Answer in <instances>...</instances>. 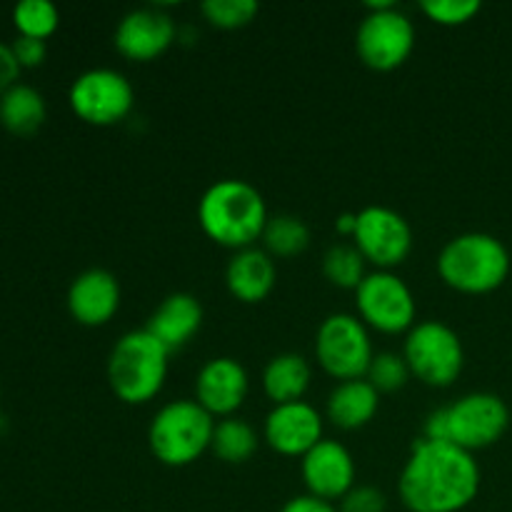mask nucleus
<instances>
[{"instance_id":"9d476101","label":"nucleus","mask_w":512,"mask_h":512,"mask_svg":"<svg viewBox=\"0 0 512 512\" xmlns=\"http://www.w3.org/2000/svg\"><path fill=\"white\" fill-rule=\"evenodd\" d=\"M68 105L83 123L110 128L133 113L135 90L120 70L90 68L70 83Z\"/></svg>"},{"instance_id":"4be33fe9","label":"nucleus","mask_w":512,"mask_h":512,"mask_svg":"<svg viewBox=\"0 0 512 512\" xmlns=\"http://www.w3.org/2000/svg\"><path fill=\"white\" fill-rule=\"evenodd\" d=\"M48 118V105L40 90L33 85L15 83L0 95V125L13 135H33L43 128Z\"/></svg>"},{"instance_id":"0eeeda50","label":"nucleus","mask_w":512,"mask_h":512,"mask_svg":"<svg viewBox=\"0 0 512 512\" xmlns=\"http://www.w3.org/2000/svg\"><path fill=\"white\" fill-rule=\"evenodd\" d=\"M403 358L413 378L428 388H450L465 368L463 340L440 320L415 323V328L405 335Z\"/></svg>"},{"instance_id":"ddd939ff","label":"nucleus","mask_w":512,"mask_h":512,"mask_svg":"<svg viewBox=\"0 0 512 512\" xmlns=\"http://www.w3.org/2000/svg\"><path fill=\"white\" fill-rule=\"evenodd\" d=\"M178 25L168 10L150 5V8H135L118 23L113 35L115 50L130 63H150L158 60L178 43Z\"/></svg>"},{"instance_id":"f257e3e1","label":"nucleus","mask_w":512,"mask_h":512,"mask_svg":"<svg viewBox=\"0 0 512 512\" xmlns=\"http://www.w3.org/2000/svg\"><path fill=\"white\" fill-rule=\"evenodd\" d=\"M480 493V465L473 453L420 438L410 448L398 495L410 512H463Z\"/></svg>"},{"instance_id":"423d86ee","label":"nucleus","mask_w":512,"mask_h":512,"mask_svg":"<svg viewBox=\"0 0 512 512\" xmlns=\"http://www.w3.org/2000/svg\"><path fill=\"white\" fill-rule=\"evenodd\" d=\"M213 430L215 418L198 400H173L150 420L148 448L165 468H188L210 450Z\"/></svg>"},{"instance_id":"2f4dec72","label":"nucleus","mask_w":512,"mask_h":512,"mask_svg":"<svg viewBox=\"0 0 512 512\" xmlns=\"http://www.w3.org/2000/svg\"><path fill=\"white\" fill-rule=\"evenodd\" d=\"M18 78L20 65L18 60H15L13 48H10V43H3V40H0V95H3L5 90L13 88V85L18 83Z\"/></svg>"},{"instance_id":"1a4fd4ad","label":"nucleus","mask_w":512,"mask_h":512,"mask_svg":"<svg viewBox=\"0 0 512 512\" xmlns=\"http://www.w3.org/2000/svg\"><path fill=\"white\" fill-rule=\"evenodd\" d=\"M315 358L338 383L365 378L375 358L368 325L353 313L328 315L315 333Z\"/></svg>"},{"instance_id":"39448f33","label":"nucleus","mask_w":512,"mask_h":512,"mask_svg":"<svg viewBox=\"0 0 512 512\" xmlns=\"http://www.w3.org/2000/svg\"><path fill=\"white\" fill-rule=\"evenodd\" d=\"M170 350L148 330H130L108 355V385L125 405H145L165 388Z\"/></svg>"},{"instance_id":"4468645a","label":"nucleus","mask_w":512,"mask_h":512,"mask_svg":"<svg viewBox=\"0 0 512 512\" xmlns=\"http://www.w3.org/2000/svg\"><path fill=\"white\" fill-rule=\"evenodd\" d=\"M325 418L315 405L298 403L273 405L263 425V440L283 458H305L323 440Z\"/></svg>"},{"instance_id":"6e6552de","label":"nucleus","mask_w":512,"mask_h":512,"mask_svg":"<svg viewBox=\"0 0 512 512\" xmlns=\"http://www.w3.org/2000/svg\"><path fill=\"white\" fill-rule=\"evenodd\" d=\"M355 50L363 65L390 73L408 63L415 50V25L395 3H368V15L355 33Z\"/></svg>"},{"instance_id":"f8f14e48","label":"nucleus","mask_w":512,"mask_h":512,"mask_svg":"<svg viewBox=\"0 0 512 512\" xmlns=\"http://www.w3.org/2000/svg\"><path fill=\"white\" fill-rule=\"evenodd\" d=\"M353 245L375 270H393L413 250V228L408 220L385 205H368L358 213Z\"/></svg>"},{"instance_id":"6ab92c4d","label":"nucleus","mask_w":512,"mask_h":512,"mask_svg":"<svg viewBox=\"0 0 512 512\" xmlns=\"http://www.w3.org/2000/svg\"><path fill=\"white\" fill-rule=\"evenodd\" d=\"M203 303L193 293H170L148 318V330L170 353L185 348L203 328Z\"/></svg>"},{"instance_id":"393cba45","label":"nucleus","mask_w":512,"mask_h":512,"mask_svg":"<svg viewBox=\"0 0 512 512\" xmlns=\"http://www.w3.org/2000/svg\"><path fill=\"white\" fill-rule=\"evenodd\" d=\"M368 263H365L363 255L358 253L355 245L338 243L323 255V275L330 285L340 290H358L360 283L368 275Z\"/></svg>"},{"instance_id":"cd10ccee","label":"nucleus","mask_w":512,"mask_h":512,"mask_svg":"<svg viewBox=\"0 0 512 512\" xmlns=\"http://www.w3.org/2000/svg\"><path fill=\"white\" fill-rule=\"evenodd\" d=\"M200 13L213 28L238 30L253 23L255 15L260 13V5L255 0H205Z\"/></svg>"},{"instance_id":"bb28decb","label":"nucleus","mask_w":512,"mask_h":512,"mask_svg":"<svg viewBox=\"0 0 512 512\" xmlns=\"http://www.w3.org/2000/svg\"><path fill=\"white\" fill-rule=\"evenodd\" d=\"M413 373H410L408 363H405L403 353H390V350H383V353H375L373 363H370L368 380L380 395L383 393H398L405 385L410 383Z\"/></svg>"},{"instance_id":"2eb2a0df","label":"nucleus","mask_w":512,"mask_h":512,"mask_svg":"<svg viewBox=\"0 0 512 512\" xmlns=\"http://www.w3.org/2000/svg\"><path fill=\"white\" fill-rule=\"evenodd\" d=\"M300 475L308 495L325 503H340L358 485L353 453L338 440L323 438L305 458H300Z\"/></svg>"},{"instance_id":"a211bd4d","label":"nucleus","mask_w":512,"mask_h":512,"mask_svg":"<svg viewBox=\"0 0 512 512\" xmlns=\"http://www.w3.org/2000/svg\"><path fill=\"white\" fill-rule=\"evenodd\" d=\"M275 283H278L275 258L258 245L233 253L228 268H225V285L238 303H263L275 290Z\"/></svg>"},{"instance_id":"c756f323","label":"nucleus","mask_w":512,"mask_h":512,"mask_svg":"<svg viewBox=\"0 0 512 512\" xmlns=\"http://www.w3.org/2000/svg\"><path fill=\"white\" fill-rule=\"evenodd\" d=\"M388 510V500H385L383 490L373 488V485H355L343 500H340L338 512H385Z\"/></svg>"},{"instance_id":"f3484780","label":"nucleus","mask_w":512,"mask_h":512,"mask_svg":"<svg viewBox=\"0 0 512 512\" xmlns=\"http://www.w3.org/2000/svg\"><path fill=\"white\" fill-rule=\"evenodd\" d=\"M68 313L83 328H103L120 310V283L110 270L90 268L68 288Z\"/></svg>"},{"instance_id":"7c9ffc66","label":"nucleus","mask_w":512,"mask_h":512,"mask_svg":"<svg viewBox=\"0 0 512 512\" xmlns=\"http://www.w3.org/2000/svg\"><path fill=\"white\" fill-rule=\"evenodd\" d=\"M10 48H13V55L15 60H18L20 70L38 68V65H43L45 58H48V43H45V40L23 38V35H18V38L10 43Z\"/></svg>"},{"instance_id":"c85d7f7f","label":"nucleus","mask_w":512,"mask_h":512,"mask_svg":"<svg viewBox=\"0 0 512 512\" xmlns=\"http://www.w3.org/2000/svg\"><path fill=\"white\" fill-rule=\"evenodd\" d=\"M420 10L435 25L458 28V25L470 23L483 10V5L478 0H425V3H420Z\"/></svg>"},{"instance_id":"aec40b11","label":"nucleus","mask_w":512,"mask_h":512,"mask_svg":"<svg viewBox=\"0 0 512 512\" xmlns=\"http://www.w3.org/2000/svg\"><path fill=\"white\" fill-rule=\"evenodd\" d=\"M380 410V393L365 378L345 380L333 388L325 405V418L340 430H360L375 420Z\"/></svg>"},{"instance_id":"7ed1b4c3","label":"nucleus","mask_w":512,"mask_h":512,"mask_svg":"<svg viewBox=\"0 0 512 512\" xmlns=\"http://www.w3.org/2000/svg\"><path fill=\"white\" fill-rule=\"evenodd\" d=\"M510 428V410L495 393H468L453 405L433 410L425 420L423 438L450 443L460 450H485Z\"/></svg>"},{"instance_id":"f03ea898","label":"nucleus","mask_w":512,"mask_h":512,"mask_svg":"<svg viewBox=\"0 0 512 512\" xmlns=\"http://www.w3.org/2000/svg\"><path fill=\"white\" fill-rule=\"evenodd\" d=\"M268 220L263 193L248 180L223 178L198 200V225L205 238L235 253L253 248L263 238Z\"/></svg>"},{"instance_id":"b1692460","label":"nucleus","mask_w":512,"mask_h":512,"mask_svg":"<svg viewBox=\"0 0 512 512\" xmlns=\"http://www.w3.org/2000/svg\"><path fill=\"white\" fill-rule=\"evenodd\" d=\"M260 240L265 245V253L273 255L275 260L298 258V255L308 250L310 228L298 215H273L268 225H265V233Z\"/></svg>"},{"instance_id":"412c9836","label":"nucleus","mask_w":512,"mask_h":512,"mask_svg":"<svg viewBox=\"0 0 512 512\" xmlns=\"http://www.w3.org/2000/svg\"><path fill=\"white\" fill-rule=\"evenodd\" d=\"M313 380V368L298 353H280L268 360L263 370V393L273 405L298 403L305 398Z\"/></svg>"},{"instance_id":"20e7f679","label":"nucleus","mask_w":512,"mask_h":512,"mask_svg":"<svg viewBox=\"0 0 512 512\" xmlns=\"http://www.w3.org/2000/svg\"><path fill=\"white\" fill-rule=\"evenodd\" d=\"M438 275L455 293H495L510 275V253L503 240L490 233L455 235L440 250Z\"/></svg>"},{"instance_id":"a878e982","label":"nucleus","mask_w":512,"mask_h":512,"mask_svg":"<svg viewBox=\"0 0 512 512\" xmlns=\"http://www.w3.org/2000/svg\"><path fill=\"white\" fill-rule=\"evenodd\" d=\"M13 25L23 38L48 40L58 30L60 13L50 0H20L13 8Z\"/></svg>"},{"instance_id":"5701e85b","label":"nucleus","mask_w":512,"mask_h":512,"mask_svg":"<svg viewBox=\"0 0 512 512\" xmlns=\"http://www.w3.org/2000/svg\"><path fill=\"white\" fill-rule=\"evenodd\" d=\"M260 438L253 425L243 418H223L215 423L210 453L225 465H243L258 453Z\"/></svg>"},{"instance_id":"72a5a7b5","label":"nucleus","mask_w":512,"mask_h":512,"mask_svg":"<svg viewBox=\"0 0 512 512\" xmlns=\"http://www.w3.org/2000/svg\"><path fill=\"white\" fill-rule=\"evenodd\" d=\"M355 228H358V213H343V215H338V218H335V230H338L343 238L353 240Z\"/></svg>"},{"instance_id":"9b49d317","label":"nucleus","mask_w":512,"mask_h":512,"mask_svg":"<svg viewBox=\"0 0 512 512\" xmlns=\"http://www.w3.org/2000/svg\"><path fill=\"white\" fill-rule=\"evenodd\" d=\"M355 310L368 330L383 335L410 333L418 318V303L400 275L393 270H373L355 290Z\"/></svg>"},{"instance_id":"dca6fc26","label":"nucleus","mask_w":512,"mask_h":512,"mask_svg":"<svg viewBox=\"0 0 512 512\" xmlns=\"http://www.w3.org/2000/svg\"><path fill=\"white\" fill-rule=\"evenodd\" d=\"M250 378L235 358H213L195 375V400L213 418H233L245 405Z\"/></svg>"},{"instance_id":"473e14b6","label":"nucleus","mask_w":512,"mask_h":512,"mask_svg":"<svg viewBox=\"0 0 512 512\" xmlns=\"http://www.w3.org/2000/svg\"><path fill=\"white\" fill-rule=\"evenodd\" d=\"M280 512H338L333 503H325V500L313 498V495H295L288 503L280 508Z\"/></svg>"}]
</instances>
